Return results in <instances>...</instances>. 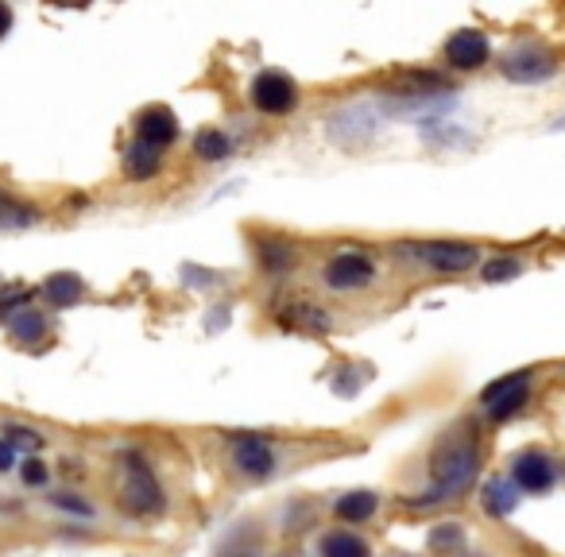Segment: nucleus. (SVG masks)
<instances>
[{
    "label": "nucleus",
    "mask_w": 565,
    "mask_h": 557,
    "mask_svg": "<svg viewBox=\"0 0 565 557\" xmlns=\"http://www.w3.org/2000/svg\"><path fill=\"white\" fill-rule=\"evenodd\" d=\"M279 322H283V325H298V329H318V333H326V329H329V318L322 314V306H310V302L287 306V310L279 314Z\"/></svg>",
    "instance_id": "obj_16"
},
{
    "label": "nucleus",
    "mask_w": 565,
    "mask_h": 557,
    "mask_svg": "<svg viewBox=\"0 0 565 557\" xmlns=\"http://www.w3.org/2000/svg\"><path fill=\"white\" fill-rule=\"evenodd\" d=\"M12 333L20 337V341H35V337H43V329H47V322H43V314H35V310H20V314H12Z\"/></svg>",
    "instance_id": "obj_21"
},
{
    "label": "nucleus",
    "mask_w": 565,
    "mask_h": 557,
    "mask_svg": "<svg viewBox=\"0 0 565 557\" xmlns=\"http://www.w3.org/2000/svg\"><path fill=\"white\" fill-rule=\"evenodd\" d=\"M252 105L260 113H271V117H283L298 105V86L291 74L283 70H264L256 82H252Z\"/></svg>",
    "instance_id": "obj_3"
},
{
    "label": "nucleus",
    "mask_w": 565,
    "mask_h": 557,
    "mask_svg": "<svg viewBox=\"0 0 565 557\" xmlns=\"http://www.w3.org/2000/svg\"><path fill=\"white\" fill-rule=\"evenodd\" d=\"M519 275H523V260H515V256H496L484 264V283H511Z\"/></svg>",
    "instance_id": "obj_20"
},
{
    "label": "nucleus",
    "mask_w": 565,
    "mask_h": 557,
    "mask_svg": "<svg viewBox=\"0 0 565 557\" xmlns=\"http://www.w3.org/2000/svg\"><path fill=\"white\" fill-rule=\"evenodd\" d=\"M515 492H519L515 480H488V484H484V511H488L492 519H507V515L515 511V503H519Z\"/></svg>",
    "instance_id": "obj_13"
},
{
    "label": "nucleus",
    "mask_w": 565,
    "mask_h": 557,
    "mask_svg": "<svg viewBox=\"0 0 565 557\" xmlns=\"http://www.w3.org/2000/svg\"><path fill=\"white\" fill-rule=\"evenodd\" d=\"M39 221V209L24 206V202H16V198H4L0 194V229H28Z\"/></svg>",
    "instance_id": "obj_17"
},
{
    "label": "nucleus",
    "mask_w": 565,
    "mask_h": 557,
    "mask_svg": "<svg viewBox=\"0 0 565 557\" xmlns=\"http://www.w3.org/2000/svg\"><path fill=\"white\" fill-rule=\"evenodd\" d=\"M233 465L244 476H252V480H264V476L275 472V453H271V445L264 438H237V445H233Z\"/></svg>",
    "instance_id": "obj_11"
},
{
    "label": "nucleus",
    "mask_w": 565,
    "mask_h": 557,
    "mask_svg": "<svg viewBox=\"0 0 565 557\" xmlns=\"http://www.w3.org/2000/svg\"><path fill=\"white\" fill-rule=\"evenodd\" d=\"M55 503H59V507H66V511H78V515H90V511H93L90 503H78V499H66V496H55Z\"/></svg>",
    "instance_id": "obj_27"
},
{
    "label": "nucleus",
    "mask_w": 565,
    "mask_h": 557,
    "mask_svg": "<svg viewBox=\"0 0 565 557\" xmlns=\"http://www.w3.org/2000/svg\"><path fill=\"white\" fill-rule=\"evenodd\" d=\"M500 70H504V78H511V82L531 86V82H546V78L558 70V62L550 59L546 51H531V47H523V51H511V55L500 62Z\"/></svg>",
    "instance_id": "obj_7"
},
{
    "label": "nucleus",
    "mask_w": 565,
    "mask_h": 557,
    "mask_svg": "<svg viewBox=\"0 0 565 557\" xmlns=\"http://www.w3.org/2000/svg\"><path fill=\"white\" fill-rule=\"evenodd\" d=\"M376 279V267L360 252H341L326 264V287L333 291H364Z\"/></svg>",
    "instance_id": "obj_6"
},
{
    "label": "nucleus",
    "mask_w": 565,
    "mask_h": 557,
    "mask_svg": "<svg viewBox=\"0 0 565 557\" xmlns=\"http://www.w3.org/2000/svg\"><path fill=\"white\" fill-rule=\"evenodd\" d=\"M24 480H28V484H43V480H47V469H43V461H35V457H31L28 465H24Z\"/></svg>",
    "instance_id": "obj_25"
},
{
    "label": "nucleus",
    "mask_w": 565,
    "mask_h": 557,
    "mask_svg": "<svg viewBox=\"0 0 565 557\" xmlns=\"http://www.w3.org/2000/svg\"><path fill=\"white\" fill-rule=\"evenodd\" d=\"M12 31V8L8 4H0V39Z\"/></svg>",
    "instance_id": "obj_28"
},
{
    "label": "nucleus",
    "mask_w": 565,
    "mask_h": 557,
    "mask_svg": "<svg viewBox=\"0 0 565 557\" xmlns=\"http://www.w3.org/2000/svg\"><path fill=\"white\" fill-rule=\"evenodd\" d=\"M120 503L140 519H151L163 511V488H159L148 461L136 453L120 457Z\"/></svg>",
    "instance_id": "obj_2"
},
{
    "label": "nucleus",
    "mask_w": 565,
    "mask_h": 557,
    "mask_svg": "<svg viewBox=\"0 0 565 557\" xmlns=\"http://www.w3.org/2000/svg\"><path fill=\"white\" fill-rule=\"evenodd\" d=\"M480 469V449L476 438H457L442 445V453L434 457V488L422 492V499H415V507H430V503H449V499L465 496L469 484L476 480Z\"/></svg>",
    "instance_id": "obj_1"
},
{
    "label": "nucleus",
    "mask_w": 565,
    "mask_h": 557,
    "mask_svg": "<svg viewBox=\"0 0 565 557\" xmlns=\"http://www.w3.org/2000/svg\"><path fill=\"white\" fill-rule=\"evenodd\" d=\"M457 542H461V530H457V523H446L442 530H434V534H430V546H438V550L457 546Z\"/></svg>",
    "instance_id": "obj_24"
},
{
    "label": "nucleus",
    "mask_w": 565,
    "mask_h": 557,
    "mask_svg": "<svg viewBox=\"0 0 565 557\" xmlns=\"http://www.w3.org/2000/svg\"><path fill=\"white\" fill-rule=\"evenodd\" d=\"M527 395H531V372H511L504 380L488 383L480 403H484V411L492 418H511L515 411H523Z\"/></svg>",
    "instance_id": "obj_4"
},
{
    "label": "nucleus",
    "mask_w": 565,
    "mask_h": 557,
    "mask_svg": "<svg viewBox=\"0 0 565 557\" xmlns=\"http://www.w3.org/2000/svg\"><path fill=\"white\" fill-rule=\"evenodd\" d=\"M43 294H47V302H55V306H70V302L82 298V279H78V275H51Z\"/></svg>",
    "instance_id": "obj_18"
},
{
    "label": "nucleus",
    "mask_w": 565,
    "mask_h": 557,
    "mask_svg": "<svg viewBox=\"0 0 565 557\" xmlns=\"http://www.w3.org/2000/svg\"><path fill=\"white\" fill-rule=\"evenodd\" d=\"M175 136H179V120H175L171 109H163V105H151V109H144L136 117V140H144V144L163 151Z\"/></svg>",
    "instance_id": "obj_10"
},
{
    "label": "nucleus",
    "mask_w": 565,
    "mask_h": 557,
    "mask_svg": "<svg viewBox=\"0 0 565 557\" xmlns=\"http://www.w3.org/2000/svg\"><path fill=\"white\" fill-rule=\"evenodd\" d=\"M322 557H372L368 542L349 534V530H333L322 538Z\"/></svg>",
    "instance_id": "obj_14"
},
{
    "label": "nucleus",
    "mask_w": 565,
    "mask_h": 557,
    "mask_svg": "<svg viewBox=\"0 0 565 557\" xmlns=\"http://www.w3.org/2000/svg\"><path fill=\"white\" fill-rule=\"evenodd\" d=\"M411 248V256L418 260H426L430 267H438V271H469L476 264V244H465V240H434V244H403L399 252H407Z\"/></svg>",
    "instance_id": "obj_5"
},
{
    "label": "nucleus",
    "mask_w": 565,
    "mask_h": 557,
    "mask_svg": "<svg viewBox=\"0 0 565 557\" xmlns=\"http://www.w3.org/2000/svg\"><path fill=\"white\" fill-rule=\"evenodd\" d=\"M159 163H163V155H159V147L144 144V140H136V144L124 151V175L136 178V182H144L159 171Z\"/></svg>",
    "instance_id": "obj_12"
},
{
    "label": "nucleus",
    "mask_w": 565,
    "mask_h": 557,
    "mask_svg": "<svg viewBox=\"0 0 565 557\" xmlns=\"http://www.w3.org/2000/svg\"><path fill=\"white\" fill-rule=\"evenodd\" d=\"M488 55H492V43H488L484 31H476V28L457 31L446 43V62L457 66V70H480V66L488 62Z\"/></svg>",
    "instance_id": "obj_8"
},
{
    "label": "nucleus",
    "mask_w": 565,
    "mask_h": 557,
    "mask_svg": "<svg viewBox=\"0 0 565 557\" xmlns=\"http://www.w3.org/2000/svg\"><path fill=\"white\" fill-rule=\"evenodd\" d=\"M12 465H16V449L8 441H0V472H8Z\"/></svg>",
    "instance_id": "obj_26"
},
{
    "label": "nucleus",
    "mask_w": 565,
    "mask_h": 557,
    "mask_svg": "<svg viewBox=\"0 0 565 557\" xmlns=\"http://www.w3.org/2000/svg\"><path fill=\"white\" fill-rule=\"evenodd\" d=\"M0 434H4L0 441H8L12 449H24V453H35V449L43 445V434H39V430H28V426H4Z\"/></svg>",
    "instance_id": "obj_22"
},
{
    "label": "nucleus",
    "mask_w": 565,
    "mask_h": 557,
    "mask_svg": "<svg viewBox=\"0 0 565 557\" xmlns=\"http://www.w3.org/2000/svg\"><path fill=\"white\" fill-rule=\"evenodd\" d=\"M554 461L546 457V453H519L515 457V488H523V492H550L554 488Z\"/></svg>",
    "instance_id": "obj_9"
},
{
    "label": "nucleus",
    "mask_w": 565,
    "mask_h": 557,
    "mask_svg": "<svg viewBox=\"0 0 565 557\" xmlns=\"http://www.w3.org/2000/svg\"><path fill=\"white\" fill-rule=\"evenodd\" d=\"M260 260H264L271 271H279V267H287L295 260V252H291L287 244H264V248H260Z\"/></svg>",
    "instance_id": "obj_23"
},
{
    "label": "nucleus",
    "mask_w": 565,
    "mask_h": 557,
    "mask_svg": "<svg viewBox=\"0 0 565 557\" xmlns=\"http://www.w3.org/2000/svg\"><path fill=\"white\" fill-rule=\"evenodd\" d=\"M194 155L198 159H206V163H217V159H225L229 155V140L221 136V132H198V140H194Z\"/></svg>",
    "instance_id": "obj_19"
},
{
    "label": "nucleus",
    "mask_w": 565,
    "mask_h": 557,
    "mask_svg": "<svg viewBox=\"0 0 565 557\" xmlns=\"http://www.w3.org/2000/svg\"><path fill=\"white\" fill-rule=\"evenodd\" d=\"M376 507H380V496H372V492H353V496L337 499V515H341V519H349V523H364V519H372V515H376Z\"/></svg>",
    "instance_id": "obj_15"
}]
</instances>
